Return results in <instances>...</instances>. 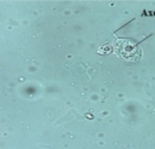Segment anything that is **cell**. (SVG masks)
I'll return each instance as SVG.
<instances>
[{"mask_svg":"<svg viewBox=\"0 0 155 149\" xmlns=\"http://www.w3.org/2000/svg\"><path fill=\"white\" fill-rule=\"evenodd\" d=\"M115 50L116 52L125 59L128 61H136L140 56V50L138 45L131 40L126 39H119L115 42Z\"/></svg>","mask_w":155,"mask_h":149,"instance_id":"obj_1","label":"cell"}]
</instances>
